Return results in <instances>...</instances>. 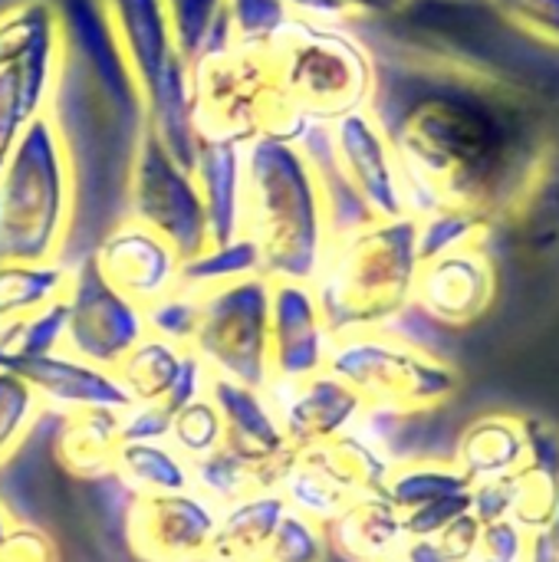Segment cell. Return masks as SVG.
I'll use <instances>...</instances> for the list:
<instances>
[{"label": "cell", "mask_w": 559, "mask_h": 562, "mask_svg": "<svg viewBox=\"0 0 559 562\" xmlns=\"http://www.w3.org/2000/svg\"><path fill=\"white\" fill-rule=\"evenodd\" d=\"M369 109L385 128L405 214L461 207L501 221L527 204L544 175V135L530 112L478 72L379 76Z\"/></svg>", "instance_id": "obj_1"}, {"label": "cell", "mask_w": 559, "mask_h": 562, "mask_svg": "<svg viewBox=\"0 0 559 562\" xmlns=\"http://www.w3.org/2000/svg\"><path fill=\"white\" fill-rule=\"evenodd\" d=\"M241 234L257 247L267 280H316L333 221L320 171L297 142L260 135L244 145Z\"/></svg>", "instance_id": "obj_2"}, {"label": "cell", "mask_w": 559, "mask_h": 562, "mask_svg": "<svg viewBox=\"0 0 559 562\" xmlns=\"http://www.w3.org/2000/svg\"><path fill=\"white\" fill-rule=\"evenodd\" d=\"M422 257L418 221H366L333 234L326 260L313 280L320 310L333 336L392 329L415 306Z\"/></svg>", "instance_id": "obj_3"}, {"label": "cell", "mask_w": 559, "mask_h": 562, "mask_svg": "<svg viewBox=\"0 0 559 562\" xmlns=\"http://www.w3.org/2000/svg\"><path fill=\"white\" fill-rule=\"evenodd\" d=\"M264 46L280 109V138L300 142L310 128L372 105L379 63L349 26L293 16Z\"/></svg>", "instance_id": "obj_4"}, {"label": "cell", "mask_w": 559, "mask_h": 562, "mask_svg": "<svg viewBox=\"0 0 559 562\" xmlns=\"http://www.w3.org/2000/svg\"><path fill=\"white\" fill-rule=\"evenodd\" d=\"M79 175L53 112L33 119L0 161V267L56 263L69 240Z\"/></svg>", "instance_id": "obj_5"}, {"label": "cell", "mask_w": 559, "mask_h": 562, "mask_svg": "<svg viewBox=\"0 0 559 562\" xmlns=\"http://www.w3.org/2000/svg\"><path fill=\"white\" fill-rule=\"evenodd\" d=\"M329 372L366 402V412L395 418L432 412L451 402L461 385L451 362L409 342L395 329L339 336L329 356Z\"/></svg>", "instance_id": "obj_6"}, {"label": "cell", "mask_w": 559, "mask_h": 562, "mask_svg": "<svg viewBox=\"0 0 559 562\" xmlns=\"http://www.w3.org/2000/svg\"><path fill=\"white\" fill-rule=\"evenodd\" d=\"M188 79L198 142L247 145L260 135L280 138V109L264 43L231 40L191 59Z\"/></svg>", "instance_id": "obj_7"}, {"label": "cell", "mask_w": 559, "mask_h": 562, "mask_svg": "<svg viewBox=\"0 0 559 562\" xmlns=\"http://www.w3.org/2000/svg\"><path fill=\"white\" fill-rule=\"evenodd\" d=\"M63 72V33L49 0L0 10V161L20 132L49 112Z\"/></svg>", "instance_id": "obj_8"}, {"label": "cell", "mask_w": 559, "mask_h": 562, "mask_svg": "<svg viewBox=\"0 0 559 562\" xmlns=\"http://www.w3.org/2000/svg\"><path fill=\"white\" fill-rule=\"evenodd\" d=\"M270 296L273 280L247 277L201 293V323L188 346L214 379L267 389L270 372Z\"/></svg>", "instance_id": "obj_9"}, {"label": "cell", "mask_w": 559, "mask_h": 562, "mask_svg": "<svg viewBox=\"0 0 559 562\" xmlns=\"http://www.w3.org/2000/svg\"><path fill=\"white\" fill-rule=\"evenodd\" d=\"M63 33V69L76 76L132 145L145 128V99L125 63L102 0H49Z\"/></svg>", "instance_id": "obj_10"}, {"label": "cell", "mask_w": 559, "mask_h": 562, "mask_svg": "<svg viewBox=\"0 0 559 562\" xmlns=\"http://www.w3.org/2000/svg\"><path fill=\"white\" fill-rule=\"evenodd\" d=\"M125 204V217L165 237L181 254V260H191L211 244L208 211L194 171L178 165L148 125L142 128L128 158Z\"/></svg>", "instance_id": "obj_11"}, {"label": "cell", "mask_w": 559, "mask_h": 562, "mask_svg": "<svg viewBox=\"0 0 559 562\" xmlns=\"http://www.w3.org/2000/svg\"><path fill=\"white\" fill-rule=\"evenodd\" d=\"M320 175H336L376 221L405 217L402 178L379 119L362 109L333 125L310 128L297 142Z\"/></svg>", "instance_id": "obj_12"}, {"label": "cell", "mask_w": 559, "mask_h": 562, "mask_svg": "<svg viewBox=\"0 0 559 562\" xmlns=\"http://www.w3.org/2000/svg\"><path fill=\"white\" fill-rule=\"evenodd\" d=\"M148 336L145 306L122 296L96 267L92 254L69 267L66 342L63 352L115 372L122 359Z\"/></svg>", "instance_id": "obj_13"}, {"label": "cell", "mask_w": 559, "mask_h": 562, "mask_svg": "<svg viewBox=\"0 0 559 562\" xmlns=\"http://www.w3.org/2000/svg\"><path fill=\"white\" fill-rule=\"evenodd\" d=\"M221 510L198 491L165 497H132L125 543L138 562H198L204 557Z\"/></svg>", "instance_id": "obj_14"}, {"label": "cell", "mask_w": 559, "mask_h": 562, "mask_svg": "<svg viewBox=\"0 0 559 562\" xmlns=\"http://www.w3.org/2000/svg\"><path fill=\"white\" fill-rule=\"evenodd\" d=\"M125 53V63L142 89L145 109L168 89L188 82V59L175 43L165 0H102Z\"/></svg>", "instance_id": "obj_15"}, {"label": "cell", "mask_w": 559, "mask_h": 562, "mask_svg": "<svg viewBox=\"0 0 559 562\" xmlns=\"http://www.w3.org/2000/svg\"><path fill=\"white\" fill-rule=\"evenodd\" d=\"M264 392L293 451L329 445L349 435L366 415V402L329 369L310 379H293V382L273 379Z\"/></svg>", "instance_id": "obj_16"}, {"label": "cell", "mask_w": 559, "mask_h": 562, "mask_svg": "<svg viewBox=\"0 0 559 562\" xmlns=\"http://www.w3.org/2000/svg\"><path fill=\"white\" fill-rule=\"evenodd\" d=\"M92 260L99 273L138 306H152L181 286V254L132 217H122L102 234Z\"/></svg>", "instance_id": "obj_17"}, {"label": "cell", "mask_w": 559, "mask_h": 562, "mask_svg": "<svg viewBox=\"0 0 559 562\" xmlns=\"http://www.w3.org/2000/svg\"><path fill=\"white\" fill-rule=\"evenodd\" d=\"M497 296V270L484 244L422 260L415 283V306L425 319L465 329L478 323Z\"/></svg>", "instance_id": "obj_18"}, {"label": "cell", "mask_w": 559, "mask_h": 562, "mask_svg": "<svg viewBox=\"0 0 559 562\" xmlns=\"http://www.w3.org/2000/svg\"><path fill=\"white\" fill-rule=\"evenodd\" d=\"M336 336L320 310L313 283L277 280L270 296V372L277 382L310 379L329 369Z\"/></svg>", "instance_id": "obj_19"}, {"label": "cell", "mask_w": 559, "mask_h": 562, "mask_svg": "<svg viewBox=\"0 0 559 562\" xmlns=\"http://www.w3.org/2000/svg\"><path fill=\"white\" fill-rule=\"evenodd\" d=\"M208 395H211V402L217 405V412L224 418L227 448L234 454L247 458L250 464L270 471L277 477V484H280V477L290 468V461L297 458V451L290 448L267 392L211 375Z\"/></svg>", "instance_id": "obj_20"}, {"label": "cell", "mask_w": 559, "mask_h": 562, "mask_svg": "<svg viewBox=\"0 0 559 562\" xmlns=\"http://www.w3.org/2000/svg\"><path fill=\"white\" fill-rule=\"evenodd\" d=\"M13 375H20L43 402V408H56L63 415L79 408H128V395L115 372L99 369L86 359H76L69 352H49L40 359H26L13 366Z\"/></svg>", "instance_id": "obj_21"}, {"label": "cell", "mask_w": 559, "mask_h": 562, "mask_svg": "<svg viewBox=\"0 0 559 562\" xmlns=\"http://www.w3.org/2000/svg\"><path fill=\"white\" fill-rule=\"evenodd\" d=\"M277 491L290 510H297L323 527L329 520H336L356 497H362L359 484L339 461L333 441L310 448V451H297V458L290 461V468L283 471V477L277 484Z\"/></svg>", "instance_id": "obj_22"}, {"label": "cell", "mask_w": 559, "mask_h": 562, "mask_svg": "<svg viewBox=\"0 0 559 562\" xmlns=\"http://www.w3.org/2000/svg\"><path fill=\"white\" fill-rule=\"evenodd\" d=\"M530 458V431L524 415L491 412L465 425L455 445V464L471 484L511 481Z\"/></svg>", "instance_id": "obj_23"}, {"label": "cell", "mask_w": 559, "mask_h": 562, "mask_svg": "<svg viewBox=\"0 0 559 562\" xmlns=\"http://www.w3.org/2000/svg\"><path fill=\"white\" fill-rule=\"evenodd\" d=\"M326 537L329 550L346 562H389L409 543L405 517L382 491L356 497L326 524Z\"/></svg>", "instance_id": "obj_24"}, {"label": "cell", "mask_w": 559, "mask_h": 562, "mask_svg": "<svg viewBox=\"0 0 559 562\" xmlns=\"http://www.w3.org/2000/svg\"><path fill=\"white\" fill-rule=\"evenodd\" d=\"M194 181L208 211L211 244H227L241 237V204H244V145L234 142H198Z\"/></svg>", "instance_id": "obj_25"}, {"label": "cell", "mask_w": 559, "mask_h": 562, "mask_svg": "<svg viewBox=\"0 0 559 562\" xmlns=\"http://www.w3.org/2000/svg\"><path fill=\"white\" fill-rule=\"evenodd\" d=\"M119 445H122V412L79 408L63 415L53 451L66 474L79 481H109Z\"/></svg>", "instance_id": "obj_26"}, {"label": "cell", "mask_w": 559, "mask_h": 562, "mask_svg": "<svg viewBox=\"0 0 559 562\" xmlns=\"http://www.w3.org/2000/svg\"><path fill=\"white\" fill-rule=\"evenodd\" d=\"M287 510L290 507L280 491H260L224 507L217 530L198 562H260Z\"/></svg>", "instance_id": "obj_27"}, {"label": "cell", "mask_w": 559, "mask_h": 562, "mask_svg": "<svg viewBox=\"0 0 559 562\" xmlns=\"http://www.w3.org/2000/svg\"><path fill=\"white\" fill-rule=\"evenodd\" d=\"M527 431H530V458L511 477L514 484L511 520L530 533L544 527L559 507V431L544 418H527Z\"/></svg>", "instance_id": "obj_28"}, {"label": "cell", "mask_w": 559, "mask_h": 562, "mask_svg": "<svg viewBox=\"0 0 559 562\" xmlns=\"http://www.w3.org/2000/svg\"><path fill=\"white\" fill-rule=\"evenodd\" d=\"M112 481L132 497H165L191 491V464L168 441H122Z\"/></svg>", "instance_id": "obj_29"}, {"label": "cell", "mask_w": 559, "mask_h": 562, "mask_svg": "<svg viewBox=\"0 0 559 562\" xmlns=\"http://www.w3.org/2000/svg\"><path fill=\"white\" fill-rule=\"evenodd\" d=\"M382 494L409 517L438 501L471 494V481L451 458H399Z\"/></svg>", "instance_id": "obj_30"}, {"label": "cell", "mask_w": 559, "mask_h": 562, "mask_svg": "<svg viewBox=\"0 0 559 562\" xmlns=\"http://www.w3.org/2000/svg\"><path fill=\"white\" fill-rule=\"evenodd\" d=\"M191 491H198L204 501H211L217 510L260 494V491H277V477L247 458L234 454L227 445L201 461L191 464Z\"/></svg>", "instance_id": "obj_31"}, {"label": "cell", "mask_w": 559, "mask_h": 562, "mask_svg": "<svg viewBox=\"0 0 559 562\" xmlns=\"http://www.w3.org/2000/svg\"><path fill=\"white\" fill-rule=\"evenodd\" d=\"M188 349L171 346L165 339L145 336L115 369V379L122 382L128 402L135 405H152V402H165L171 385L178 382V372L185 366Z\"/></svg>", "instance_id": "obj_32"}, {"label": "cell", "mask_w": 559, "mask_h": 562, "mask_svg": "<svg viewBox=\"0 0 559 562\" xmlns=\"http://www.w3.org/2000/svg\"><path fill=\"white\" fill-rule=\"evenodd\" d=\"M69 267L56 263H7L0 267V316L20 319L66 296Z\"/></svg>", "instance_id": "obj_33"}, {"label": "cell", "mask_w": 559, "mask_h": 562, "mask_svg": "<svg viewBox=\"0 0 559 562\" xmlns=\"http://www.w3.org/2000/svg\"><path fill=\"white\" fill-rule=\"evenodd\" d=\"M260 273V254L257 247L241 234L227 244H208L201 254L181 263V286L191 293H208L247 277ZM264 277V273H260Z\"/></svg>", "instance_id": "obj_34"}, {"label": "cell", "mask_w": 559, "mask_h": 562, "mask_svg": "<svg viewBox=\"0 0 559 562\" xmlns=\"http://www.w3.org/2000/svg\"><path fill=\"white\" fill-rule=\"evenodd\" d=\"M165 7L175 30V43L188 63L234 40L227 0H165Z\"/></svg>", "instance_id": "obj_35"}, {"label": "cell", "mask_w": 559, "mask_h": 562, "mask_svg": "<svg viewBox=\"0 0 559 562\" xmlns=\"http://www.w3.org/2000/svg\"><path fill=\"white\" fill-rule=\"evenodd\" d=\"M491 227H494V221L478 211H461V207L435 211L418 221V257L435 260V257L455 254L461 247L484 244Z\"/></svg>", "instance_id": "obj_36"}, {"label": "cell", "mask_w": 559, "mask_h": 562, "mask_svg": "<svg viewBox=\"0 0 559 562\" xmlns=\"http://www.w3.org/2000/svg\"><path fill=\"white\" fill-rule=\"evenodd\" d=\"M168 445L188 461H201L214 451H221L227 445V431H224V418L217 412V405L211 402V395L198 398L194 405L181 408L171 422V435Z\"/></svg>", "instance_id": "obj_37"}, {"label": "cell", "mask_w": 559, "mask_h": 562, "mask_svg": "<svg viewBox=\"0 0 559 562\" xmlns=\"http://www.w3.org/2000/svg\"><path fill=\"white\" fill-rule=\"evenodd\" d=\"M40 412H43L40 395L20 375L0 372V468L26 441Z\"/></svg>", "instance_id": "obj_38"}, {"label": "cell", "mask_w": 559, "mask_h": 562, "mask_svg": "<svg viewBox=\"0 0 559 562\" xmlns=\"http://www.w3.org/2000/svg\"><path fill=\"white\" fill-rule=\"evenodd\" d=\"M329 553L333 550H329L326 527L297 510H287L260 562H326Z\"/></svg>", "instance_id": "obj_39"}, {"label": "cell", "mask_w": 559, "mask_h": 562, "mask_svg": "<svg viewBox=\"0 0 559 562\" xmlns=\"http://www.w3.org/2000/svg\"><path fill=\"white\" fill-rule=\"evenodd\" d=\"M198 323H201V293H191L185 286H178L165 300L145 306L148 336L165 339V342L181 346V349L191 346V339L198 333Z\"/></svg>", "instance_id": "obj_40"}, {"label": "cell", "mask_w": 559, "mask_h": 562, "mask_svg": "<svg viewBox=\"0 0 559 562\" xmlns=\"http://www.w3.org/2000/svg\"><path fill=\"white\" fill-rule=\"evenodd\" d=\"M227 20L237 43H267L293 20V13L283 0H227Z\"/></svg>", "instance_id": "obj_41"}, {"label": "cell", "mask_w": 559, "mask_h": 562, "mask_svg": "<svg viewBox=\"0 0 559 562\" xmlns=\"http://www.w3.org/2000/svg\"><path fill=\"white\" fill-rule=\"evenodd\" d=\"M488 7L534 43L559 49V0H488Z\"/></svg>", "instance_id": "obj_42"}, {"label": "cell", "mask_w": 559, "mask_h": 562, "mask_svg": "<svg viewBox=\"0 0 559 562\" xmlns=\"http://www.w3.org/2000/svg\"><path fill=\"white\" fill-rule=\"evenodd\" d=\"M527 530L514 520L484 524L471 562H527Z\"/></svg>", "instance_id": "obj_43"}, {"label": "cell", "mask_w": 559, "mask_h": 562, "mask_svg": "<svg viewBox=\"0 0 559 562\" xmlns=\"http://www.w3.org/2000/svg\"><path fill=\"white\" fill-rule=\"evenodd\" d=\"M175 412L165 402L152 405H128L122 408V441H168Z\"/></svg>", "instance_id": "obj_44"}, {"label": "cell", "mask_w": 559, "mask_h": 562, "mask_svg": "<svg viewBox=\"0 0 559 562\" xmlns=\"http://www.w3.org/2000/svg\"><path fill=\"white\" fill-rule=\"evenodd\" d=\"M511 510H514V484L511 481L471 484V514L481 524L511 520Z\"/></svg>", "instance_id": "obj_45"}, {"label": "cell", "mask_w": 559, "mask_h": 562, "mask_svg": "<svg viewBox=\"0 0 559 562\" xmlns=\"http://www.w3.org/2000/svg\"><path fill=\"white\" fill-rule=\"evenodd\" d=\"M208 389H211V372L201 366V359H198L194 352H188V356H185V366H181V372H178V382L171 385L165 405H168V412L178 415L181 408H188V405H194L198 398H204Z\"/></svg>", "instance_id": "obj_46"}, {"label": "cell", "mask_w": 559, "mask_h": 562, "mask_svg": "<svg viewBox=\"0 0 559 562\" xmlns=\"http://www.w3.org/2000/svg\"><path fill=\"white\" fill-rule=\"evenodd\" d=\"M481 530H484V524L468 510V514L458 517L451 527H445V530L435 537V543H438V550H441L451 562H471L474 560L478 543H481Z\"/></svg>", "instance_id": "obj_47"}, {"label": "cell", "mask_w": 559, "mask_h": 562, "mask_svg": "<svg viewBox=\"0 0 559 562\" xmlns=\"http://www.w3.org/2000/svg\"><path fill=\"white\" fill-rule=\"evenodd\" d=\"M283 3L297 20H310V23L349 26L359 16L346 0H283Z\"/></svg>", "instance_id": "obj_48"}, {"label": "cell", "mask_w": 559, "mask_h": 562, "mask_svg": "<svg viewBox=\"0 0 559 562\" xmlns=\"http://www.w3.org/2000/svg\"><path fill=\"white\" fill-rule=\"evenodd\" d=\"M527 562H559V507L544 527L530 530Z\"/></svg>", "instance_id": "obj_49"}, {"label": "cell", "mask_w": 559, "mask_h": 562, "mask_svg": "<svg viewBox=\"0 0 559 562\" xmlns=\"http://www.w3.org/2000/svg\"><path fill=\"white\" fill-rule=\"evenodd\" d=\"M389 562H451L435 540H409Z\"/></svg>", "instance_id": "obj_50"}, {"label": "cell", "mask_w": 559, "mask_h": 562, "mask_svg": "<svg viewBox=\"0 0 559 562\" xmlns=\"http://www.w3.org/2000/svg\"><path fill=\"white\" fill-rule=\"evenodd\" d=\"M346 3H349V7H353L359 16H376V13H385L379 0H346Z\"/></svg>", "instance_id": "obj_51"}, {"label": "cell", "mask_w": 559, "mask_h": 562, "mask_svg": "<svg viewBox=\"0 0 559 562\" xmlns=\"http://www.w3.org/2000/svg\"><path fill=\"white\" fill-rule=\"evenodd\" d=\"M16 524H13V517L7 514V507L0 504V547L7 543V537H10V530H13Z\"/></svg>", "instance_id": "obj_52"}, {"label": "cell", "mask_w": 559, "mask_h": 562, "mask_svg": "<svg viewBox=\"0 0 559 562\" xmlns=\"http://www.w3.org/2000/svg\"><path fill=\"white\" fill-rule=\"evenodd\" d=\"M379 3H382V10H385V13H392V10L405 7V0H379Z\"/></svg>", "instance_id": "obj_53"}, {"label": "cell", "mask_w": 559, "mask_h": 562, "mask_svg": "<svg viewBox=\"0 0 559 562\" xmlns=\"http://www.w3.org/2000/svg\"><path fill=\"white\" fill-rule=\"evenodd\" d=\"M0 562H10V560H7V557H3V553H0Z\"/></svg>", "instance_id": "obj_54"}, {"label": "cell", "mask_w": 559, "mask_h": 562, "mask_svg": "<svg viewBox=\"0 0 559 562\" xmlns=\"http://www.w3.org/2000/svg\"><path fill=\"white\" fill-rule=\"evenodd\" d=\"M0 323H3V316H0Z\"/></svg>", "instance_id": "obj_55"}]
</instances>
